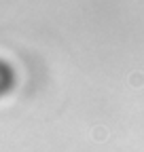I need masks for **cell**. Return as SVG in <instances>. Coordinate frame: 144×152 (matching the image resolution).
I'll return each mask as SVG.
<instances>
[]
</instances>
